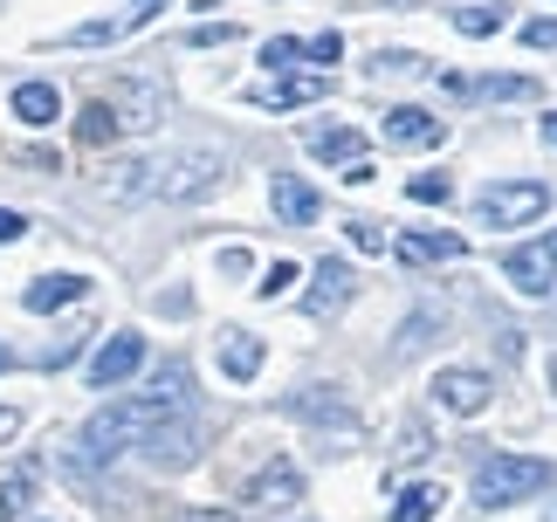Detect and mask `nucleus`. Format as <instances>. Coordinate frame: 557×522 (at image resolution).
Listing matches in <instances>:
<instances>
[{"instance_id":"f257e3e1","label":"nucleus","mask_w":557,"mask_h":522,"mask_svg":"<svg viewBox=\"0 0 557 522\" xmlns=\"http://www.w3.org/2000/svg\"><path fill=\"white\" fill-rule=\"evenodd\" d=\"M193 399V378H186V364H165V372L152 378V391H132V399H111L103 412H90L76 433V468H103V461H117L124 447H138L152 426L165 420H180Z\"/></svg>"},{"instance_id":"f03ea898","label":"nucleus","mask_w":557,"mask_h":522,"mask_svg":"<svg viewBox=\"0 0 557 522\" xmlns=\"http://www.w3.org/2000/svg\"><path fill=\"white\" fill-rule=\"evenodd\" d=\"M550 488V461L537 453H488L475 468V502L482 509H509V502H530V495Z\"/></svg>"},{"instance_id":"7ed1b4c3","label":"nucleus","mask_w":557,"mask_h":522,"mask_svg":"<svg viewBox=\"0 0 557 522\" xmlns=\"http://www.w3.org/2000/svg\"><path fill=\"white\" fill-rule=\"evenodd\" d=\"M550 213V186L544 179H488L475 192V221L482 227H530Z\"/></svg>"},{"instance_id":"20e7f679","label":"nucleus","mask_w":557,"mask_h":522,"mask_svg":"<svg viewBox=\"0 0 557 522\" xmlns=\"http://www.w3.org/2000/svg\"><path fill=\"white\" fill-rule=\"evenodd\" d=\"M221 151L213 145H186V151H173V159L159 165V192L165 200H207L213 186H221Z\"/></svg>"},{"instance_id":"39448f33","label":"nucleus","mask_w":557,"mask_h":522,"mask_svg":"<svg viewBox=\"0 0 557 522\" xmlns=\"http://www.w3.org/2000/svg\"><path fill=\"white\" fill-rule=\"evenodd\" d=\"M488 372H475V364H447V372H434V406L441 412H461V420H475V412H488Z\"/></svg>"},{"instance_id":"423d86ee","label":"nucleus","mask_w":557,"mask_h":522,"mask_svg":"<svg viewBox=\"0 0 557 522\" xmlns=\"http://www.w3.org/2000/svg\"><path fill=\"white\" fill-rule=\"evenodd\" d=\"M503 275L517 282V296H530V302H544V296L557 289V254H550V241L509 248V254H503Z\"/></svg>"},{"instance_id":"0eeeda50","label":"nucleus","mask_w":557,"mask_h":522,"mask_svg":"<svg viewBox=\"0 0 557 522\" xmlns=\"http://www.w3.org/2000/svg\"><path fill=\"white\" fill-rule=\"evenodd\" d=\"M138 447H145V461H152V468H165V474H173V468H193V453H200V433H193V420L180 412V420L152 426Z\"/></svg>"},{"instance_id":"6e6552de","label":"nucleus","mask_w":557,"mask_h":522,"mask_svg":"<svg viewBox=\"0 0 557 522\" xmlns=\"http://www.w3.org/2000/svg\"><path fill=\"white\" fill-rule=\"evenodd\" d=\"M351 296H358V275H351V261L324 254V261L310 269V316H337Z\"/></svg>"},{"instance_id":"1a4fd4ad","label":"nucleus","mask_w":557,"mask_h":522,"mask_svg":"<svg viewBox=\"0 0 557 522\" xmlns=\"http://www.w3.org/2000/svg\"><path fill=\"white\" fill-rule=\"evenodd\" d=\"M447 138V124L434 111H420V103H399V111H385V145L399 151H434Z\"/></svg>"},{"instance_id":"9d476101","label":"nucleus","mask_w":557,"mask_h":522,"mask_svg":"<svg viewBox=\"0 0 557 522\" xmlns=\"http://www.w3.org/2000/svg\"><path fill=\"white\" fill-rule=\"evenodd\" d=\"M138 364H145V337H138V331H117V337L90 358V385H97V391H111V385L132 378Z\"/></svg>"},{"instance_id":"9b49d317","label":"nucleus","mask_w":557,"mask_h":522,"mask_svg":"<svg viewBox=\"0 0 557 522\" xmlns=\"http://www.w3.org/2000/svg\"><path fill=\"white\" fill-rule=\"evenodd\" d=\"M248 502L269 509V515H283V509L304 502V474H296V461H269V468L248 482Z\"/></svg>"},{"instance_id":"f8f14e48","label":"nucleus","mask_w":557,"mask_h":522,"mask_svg":"<svg viewBox=\"0 0 557 522\" xmlns=\"http://www.w3.org/2000/svg\"><path fill=\"white\" fill-rule=\"evenodd\" d=\"M455 97H482V103H537V76H447Z\"/></svg>"},{"instance_id":"ddd939ff","label":"nucleus","mask_w":557,"mask_h":522,"mask_svg":"<svg viewBox=\"0 0 557 522\" xmlns=\"http://www.w3.org/2000/svg\"><path fill=\"white\" fill-rule=\"evenodd\" d=\"M393 248H399L406 269H426V261H461V254H468L461 234H441V227H406Z\"/></svg>"},{"instance_id":"4468645a","label":"nucleus","mask_w":557,"mask_h":522,"mask_svg":"<svg viewBox=\"0 0 557 522\" xmlns=\"http://www.w3.org/2000/svg\"><path fill=\"white\" fill-rule=\"evenodd\" d=\"M317 97H324V76H275V83H255L248 90L255 111H304Z\"/></svg>"},{"instance_id":"2eb2a0df","label":"nucleus","mask_w":557,"mask_h":522,"mask_svg":"<svg viewBox=\"0 0 557 522\" xmlns=\"http://www.w3.org/2000/svg\"><path fill=\"white\" fill-rule=\"evenodd\" d=\"M90 296V275H35L28 289H21V310L49 316V310H70V302Z\"/></svg>"},{"instance_id":"dca6fc26","label":"nucleus","mask_w":557,"mask_h":522,"mask_svg":"<svg viewBox=\"0 0 557 522\" xmlns=\"http://www.w3.org/2000/svg\"><path fill=\"white\" fill-rule=\"evenodd\" d=\"M310 151L324 165H337V172H351L358 159H372L366 151V130H351V124H324V130H310Z\"/></svg>"},{"instance_id":"f3484780","label":"nucleus","mask_w":557,"mask_h":522,"mask_svg":"<svg viewBox=\"0 0 557 522\" xmlns=\"http://www.w3.org/2000/svg\"><path fill=\"white\" fill-rule=\"evenodd\" d=\"M269 200H275V213H283L289 227H310L317 213H324V200H317V186L289 179V172H275V179H269Z\"/></svg>"},{"instance_id":"a211bd4d","label":"nucleus","mask_w":557,"mask_h":522,"mask_svg":"<svg viewBox=\"0 0 557 522\" xmlns=\"http://www.w3.org/2000/svg\"><path fill=\"white\" fill-rule=\"evenodd\" d=\"M145 192H159V159H124L103 172V200H145Z\"/></svg>"},{"instance_id":"6ab92c4d","label":"nucleus","mask_w":557,"mask_h":522,"mask_svg":"<svg viewBox=\"0 0 557 522\" xmlns=\"http://www.w3.org/2000/svg\"><path fill=\"white\" fill-rule=\"evenodd\" d=\"M14 117L28 124V130H49L55 117H62V97H55V83H14Z\"/></svg>"},{"instance_id":"aec40b11","label":"nucleus","mask_w":557,"mask_h":522,"mask_svg":"<svg viewBox=\"0 0 557 522\" xmlns=\"http://www.w3.org/2000/svg\"><path fill=\"white\" fill-rule=\"evenodd\" d=\"M262 358H269L262 337H248V331H227V337H221V372H227L234 385H248L255 372H262Z\"/></svg>"},{"instance_id":"412c9836","label":"nucleus","mask_w":557,"mask_h":522,"mask_svg":"<svg viewBox=\"0 0 557 522\" xmlns=\"http://www.w3.org/2000/svg\"><path fill=\"white\" fill-rule=\"evenodd\" d=\"M159 90H152V83H124V103H111V111H117V124L124 130H152L159 124Z\"/></svg>"},{"instance_id":"4be33fe9","label":"nucleus","mask_w":557,"mask_h":522,"mask_svg":"<svg viewBox=\"0 0 557 522\" xmlns=\"http://www.w3.org/2000/svg\"><path fill=\"white\" fill-rule=\"evenodd\" d=\"M447 502V488L441 482H413V488H399V502H393V522H434Z\"/></svg>"},{"instance_id":"5701e85b","label":"nucleus","mask_w":557,"mask_h":522,"mask_svg":"<svg viewBox=\"0 0 557 522\" xmlns=\"http://www.w3.org/2000/svg\"><path fill=\"white\" fill-rule=\"evenodd\" d=\"M304 62H310V41H296V35H275V41H262V70L289 76V70H304Z\"/></svg>"},{"instance_id":"b1692460","label":"nucleus","mask_w":557,"mask_h":522,"mask_svg":"<svg viewBox=\"0 0 557 522\" xmlns=\"http://www.w3.org/2000/svg\"><path fill=\"white\" fill-rule=\"evenodd\" d=\"M117 130H124V124H117L111 103H83V117H76V138H83V145H111Z\"/></svg>"},{"instance_id":"393cba45","label":"nucleus","mask_w":557,"mask_h":522,"mask_svg":"<svg viewBox=\"0 0 557 522\" xmlns=\"http://www.w3.org/2000/svg\"><path fill=\"white\" fill-rule=\"evenodd\" d=\"M28 502H35V474L21 468V474H8V482H0V522L28 515Z\"/></svg>"},{"instance_id":"a878e982","label":"nucleus","mask_w":557,"mask_h":522,"mask_svg":"<svg viewBox=\"0 0 557 522\" xmlns=\"http://www.w3.org/2000/svg\"><path fill=\"white\" fill-rule=\"evenodd\" d=\"M406 200H413V207H447V200H455V186H447L441 172H413V179H406Z\"/></svg>"},{"instance_id":"bb28decb","label":"nucleus","mask_w":557,"mask_h":522,"mask_svg":"<svg viewBox=\"0 0 557 522\" xmlns=\"http://www.w3.org/2000/svg\"><path fill=\"white\" fill-rule=\"evenodd\" d=\"M455 28H461V35H475V41H482V35H503V8H461V14H455Z\"/></svg>"},{"instance_id":"cd10ccee","label":"nucleus","mask_w":557,"mask_h":522,"mask_svg":"<svg viewBox=\"0 0 557 522\" xmlns=\"http://www.w3.org/2000/svg\"><path fill=\"white\" fill-rule=\"evenodd\" d=\"M441 331V310H420V316H406V331H399V351H413V344H434Z\"/></svg>"},{"instance_id":"c85d7f7f","label":"nucleus","mask_w":557,"mask_h":522,"mask_svg":"<svg viewBox=\"0 0 557 522\" xmlns=\"http://www.w3.org/2000/svg\"><path fill=\"white\" fill-rule=\"evenodd\" d=\"M345 234H351V248H366V254H379V248H385V227H379V221H366V213H358V221H345Z\"/></svg>"},{"instance_id":"c756f323","label":"nucleus","mask_w":557,"mask_h":522,"mask_svg":"<svg viewBox=\"0 0 557 522\" xmlns=\"http://www.w3.org/2000/svg\"><path fill=\"white\" fill-rule=\"evenodd\" d=\"M517 41H523V49H557V21H523Z\"/></svg>"},{"instance_id":"7c9ffc66","label":"nucleus","mask_w":557,"mask_h":522,"mask_svg":"<svg viewBox=\"0 0 557 522\" xmlns=\"http://www.w3.org/2000/svg\"><path fill=\"white\" fill-rule=\"evenodd\" d=\"M234 35H242V28H227V21H213V28H193L186 41H193V49H221V41H234Z\"/></svg>"},{"instance_id":"2f4dec72","label":"nucleus","mask_w":557,"mask_h":522,"mask_svg":"<svg viewBox=\"0 0 557 522\" xmlns=\"http://www.w3.org/2000/svg\"><path fill=\"white\" fill-rule=\"evenodd\" d=\"M289 282H296V261H275L269 282H262V296H269V302H275V296H289Z\"/></svg>"},{"instance_id":"473e14b6","label":"nucleus","mask_w":557,"mask_h":522,"mask_svg":"<svg viewBox=\"0 0 557 522\" xmlns=\"http://www.w3.org/2000/svg\"><path fill=\"white\" fill-rule=\"evenodd\" d=\"M337 55H345V35H317L310 41V62H337Z\"/></svg>"},{"instance_id":"72a5a7b5","label":"nucleus","mask_w":557,"mask_h":522,"mask_svg":"<svg viewBox=\"0 0 557 522\" xmlns=\"http://www.w3.org/2000/svg\"><path fill=\"white\" fill-rule=\"evenodd\" d=\"M21 234H28V221H21L14 207H0V241H21Z\"/></svg>"},{"instance_id":"f704fd0d","label":"nucleus","mask_w":557,"mask_h":522,"mask_svg":"<svg viewBox=\"0 0 557 522\" xmlns=\"http://www.w3.org/2000/svg\"><path fill=\"white\" fill-rule=\"evenodd\" d=\"M14 433H21V412H14V406H0V447H8Z\"/></svg>"},{"instance_id":"c9c22d12","label":"nucleus","mask_w":557,"mask_h":522,"mask_svg":"<svg viewBox=\"0 0 557 522\" xmlns=\"http://www.w3.org/2000/svg\"><path fill=\"white\" fill-rule=\"evenodd\" d=\"M180 522H234V515H227V509H186Z\"/></svg>"},{"instance_id":"e433bc0d","label":"nucleus","mask_w":557,"mask_h":522,"mask_svg":"<svg viewBox=\"0 0 557 522\" xmlns=\"http://www.w3.org/2000/svg\"><path fill=\"white\" fill-rule=\"evenodd\" d=\"M544 138H550V145H557V111H550V117H544Z\"/></svg>"},{"instance_id":"4c0bfd02","label":"nucleus","mask_w":557,"mask_h":522,"mask_svg":"<svg viewBox=\"0 0 557 522\" xmlns=\"http://www.w3.org/2000/svg\"><path fill=\"white\" fill-rule=\"evenodd\" d=\"M8 364H14V351H8V344H0V372H8Z\"/></svg>"},{"instance_id":"58836bf2","label":"nucleus","mask_w":557,"mask_h":522,"mask_svg":"<svg viewBox=\"0 0 557 522\" xmlns=\"http://www.w3.org/2000/svg\"><path fill=\"white\" fill-rule=\"evenodd\" d=\"M550 399H557V358H550Z\"/></svg>"},{"instance_id":"ea45409f","label":"nucleus","mask_w":557,"mask_h":522,"mask_svg":"<svg viewBox=\"0 0 557 522\" xmlns=\"http://www.w3.org/2000/svg\"><path fill=\"white\" fill-rule=\"evenodd\" d=\"M544 241H550V254H557V234H544Z\"/></svg>"},{"instance_id":"a19ab883","label":"nucleus","mask_w":557,"mask_h":522,"mask_svg":"<svg viewBox=\"0 0 557 522\" xmlns=\"http://www.w3.org/2000/svg\"><path fill=\"white\" fill-rule=\"evenodd\" d=\"M138 8H159V0H138Z\"/></svg>"}]
</instances>
